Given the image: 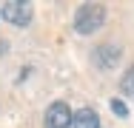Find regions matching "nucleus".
Masks as SVG:
<instances>
[{"label": "nucleus", "instance_id": "7ed1b4c3", "mask_svg": "<svg viewBox=\"0 0 134 128\" xmlns=\"http://www.w3.org/2000/svg\"><path fill=\"white\" fill-rule=\"evenodd\" d=\"M71 123V111L66 102H52L46 108V128H69Z\"/></svg>", "mask_w": 134, "mask_h": 128}, {"label": "nucleus", "instance_id": "20e7f679", "mask_svg": "<svg viewBox=\"0 0 134 128\" xmlns=\"http://www.w3.org/2000/svg\"><path fill=\"white\" fill-rule=\"evenodd\" d=\"M71 125L74 128H100V117L91 108H80L77 114H71Z\"/></svg>", "mask_w": 134, "mask_h": 128}, {"label": "nucleus", "instance_id": "423d86ee", "mask_svg": "<svg viewBox=\"0 0 134 128\" xmlns=\"http://www.w3.org/2000/svg\"><path fill=\"white\" fill-rule=\"evenodd\" d=\"M120 91L129 94V97H134V66L123 74V80H120Z\"/></svg>", "mask_w": 134, "mask_h": 128}, {"label": "nucleus", "instance_id": "0eeeda50", "mask_svg": "<svg viewBox=\"0 0 134 128\" xmlns=\"http://www.w3.org/2000/svg\"><path fill=\"white\" fill-rule=\"evenodd\" d=\"M111 111H114L117 117H126V114H129V108H126L123 100H111Z\"/></svg>", "mask_w": 134, "mask_h": 128}, {"label": "nucleus", "instance_id": "39448f33", "mask_svg": "<svg viewBox=\"0 0 134 128\" xmlns=\"http://www.w3.org/2000/svg\"><path fill=\"white\" fill-rule=\"evenodd\" d=\"M97 57H100V66L108 68L111 63H117V60H120V51L111 49V46H100V49H97Z\"/></svg>", "mask_w": 134, "mask_h": 128}, {"label": "nucleus", "instance_id": "f257e3e1", "mask_svg": "<svg viewBox=\"0 0 134 128\" xmlns=\"http://www.w3.org/2000/svg\"><path fill=\"white\" fill-rule=\"evenodd\" d=\"M103 23H106V9H103L100 3H86V6L77 9V14H74V28H77L80 34H91V31H97Z\"/></svg>", "mask_w": 134, "mask_h": 128}, {"label": "nucleus", "instance_id": "f03ea898", "mask_svg": "<svg viewBox=\"0 0 134 128\" xmlns=\"http://www.w3.org/2000/svg\"><path fill=\"white\" fill-rule=\"evenodd\" d=\"M0 14H3V20L12 26H29L31 20V3H23V0H9V3H3V9H0Z\"/></svg>", "mask_w": 134, "mask_h": 128}]
</instances>
